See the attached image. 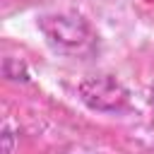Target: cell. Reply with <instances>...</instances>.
<instances>
[{"label": "cell", "mask_w": 154, "mask_h": 154, "mask_svg": "<svg viewBox=\"0 0 154 154\" xmlns=\"http://www.w3.org/2000/svg\"><path fill=\"white\" fill-rule=\"evenodd\" d=\"M79 96L91 111H101V113H118L128 108L130 101L128 89L111 75L87 77L84 82H79Z\"/></svg>", "instance_id": "7a4b0ae2"}, {"label": "cell", "mask_w": 154, "mask_h": 154, "mask_svg": "<svg viewBox=\"0 0 154 154\" xmlns=\"http://www.w3.org/2000/svg\"><path fill=\"white\" fill-rule=\"evenodd\" d=\"M38 29L58 53H84L94 43L91 26L79 14H43Z\"/></svg>", "instance_id": "6da1fadb"}, {"label": "cell", "mask_w": 154, "mask_h": 154, "mask_svg": "<svg viewBox=\"0 0 154 154\" xmlns=\"http://www.w3.org/2000/svg\"><path fill=\"white\" fill-rule=\"evenodd\" d=\"M2 140H5V154H12V132H10V130H5Z\"/></svg>", "instance_id": "3957f363"}, {"label": "cell", "mask_w": 154, "mask_h": 154, "mask_svg": "<svg viewBox=\"0 0 154 154\" xmlns=\"http://www.w3.org/2000/svg\"><path fill=\"white\" fill-rule=\"evenodd\" d=\"M152 99H154V91H152Z\"/></svg>", "instance_id": "277c9868"}]
</instances>
